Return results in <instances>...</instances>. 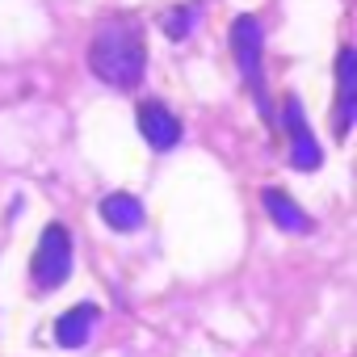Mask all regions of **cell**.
I'll return each instance as SVG.
<instances>
[{
    "label": "cell",
    "mask_w": 357,
    "mask_h": 357,
    "mask_svg": "<svg viewBox=\"0 0 357 357\" xmlns=\"http://www.w3.org/2000/svg\"><path fill=\"white\" fill-rule=\"evenodd\" d=\"M89 68L97 80L114 84V89H135L147 72V47H143V30L130 17H114L101 22L93 43H89Z\"/></svg>",
    "instance_id": "obj_1"
},
{
    "label": "cell",
    "mask_w": 357,
    "mask_h": 357,
    "mask_svg": "<svg viewBox=\"0 0 357 357\" xmlns=\"http://www.w3.org/2000/svg\"><path fill=\"white\" fill-rule=\"evenodd\" d=\"M68 273H72V236L63 223H47L30 261V278L38 290H55L68 282Z\"/></svg>",
    "instance_id": "obj_2"
},
{
    "label": "cell",
    "mask_w": 357,
    "mask_h": 357,
    "mask_svg": "<svg viewBox=\"0 0 357 357\" xmlns=\"http://www.w3.org/2000/svg\"><path fill=\"white\" fill-rule=\"evenodd\" d=\"M231 51H236V63H240V76H244L248 93L257 97V105H261V109H269V101H265V72H261L265 30H261V22H257L252 13L236 17V26H231Z\"/></svg>",
    "instance_id": "obj_3"
},
{
    "label": "cell",
    "mask_w": 357,
    "mask_h": 357,
    "mask_svg": "<svg viewBox=\"0 0 357 357\" xmlns=\"http://www.w3.org/2000/svg\"><path fill=\"white\" fill-rule=\"evenodd\" d=\"M282 122H286V135H290V164H294L298 172L319 168L324 155H319V143H315V135H311V126H307V114H303V101H298V97H286Z\"/></svg>",
    "instance_id": "obj_4"
},
{
    "label": "cell",
    "mask_w": 357,
    "mask_h": 357,
    "mask_svg": "<svg viewBox=\"0 0 357 357\" xmlns=\"http://www.w3.org/2000/svg\"><path fill=\"white\" fill-rule=\"evenodd\" d=\"M353 114H357V55L353 47H344L336 55V135L340 139L353 130Z\"/></svg>",
    "instance_id": "obj_5"
},
{
    "label": "cell",
    "mask_w": 357,
    "mask_h": 357,
    "mask_svg": "<svg viewBox=\"0 0 357 357\" xmlns=\"http://www.w3.org/2000/svg\"><path fill=\"white\" fill-rule=\"evenodd\" d=\"M139 135L147 139V147H155V151H172L176 143H181V122L172 118L168 105H160V101H143V105H139Z\"/></svg>",
    "instance_id": "obj_6"
},
{
    "label": "cell",
    "mask_w": 357,
    "mask_h": 357,
    "mask_svg": "<svg viewBox=\"0 0 357 357\" xmlns=\"http://www.w3.org/2000/svg\"><path fill=\"white\" fill-rule=\"evenodd\" d=\"M97 319H101V307H97V303H76V307H68V311L55 319V340H59L63 349H80V344L93 336Z\"/></svg>",
    "instance_id": "obj_7"
},
{
    "label": "cell",
    "mask_w": 357,
    "mask_h": 357,
    "mask_svg": "<svg viewBox=\"0 0 357 357\" xmlns=\"http://www.w3.org/2000/svg\"><path fill=\"white\" fill-rule=\"evenodd\" d=\"M101 219L114 231H139L143 227V202L135 194H105L101 198Z\"/></svg>",
    "instance_id": "obj_8"
},
{
    "label": "cell",
    "mask_w": 357,
    "mask_h": 357,
    "mask_svg": "<svg viewBox=\"0 0 357 357\" xmlns=\"http://www.w3.org/2000/svg\"><path fill=\"white\" fill-rule=\"evenodd\" d=\"M261 202H265L269 219H273L282 231H294V236H307V231H311V219H307V211H303L298 202H290L282 190H265V194H261Z\"/></svg>",
    "instance_id": "obj_9"
},
{
    "label": "cell",
    "mask_w": 357,
    "mask_h": 357,
    "mask_svg": "<svg viewBox=\"0 0 357 357\" xmlns=\"http://www.w3.org/2000/svg\"><path fill=\"white\" fill-rule=\"evenodd\" d=\"M198 17H202V5H176V9L164 17V34H168V38H185Z\"/></svg>",
    "instance_id": "obj_10"
}]
</instances>
